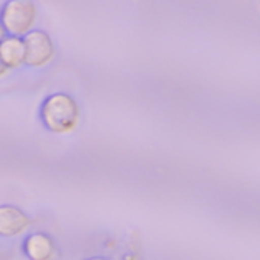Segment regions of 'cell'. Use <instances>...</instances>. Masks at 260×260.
Returning a JSON list of instances; mask_svg holds the SVG:
<instances>
[{
    "label": "cell",
    "mask_w": 260,
    "mask_h": 260,
    "mask_svg": "<svg viewBox=\"0 0 260 260\" xmlns=\"http://www.w3.org/2000/svg\"><path fill=\"white\" fill-rule=\"evenodd\" d=\"M40 113L44 126L53 134L72 133L81 119L78 102L66 93H53L47 96Z\"/></svg>",
    "instance_id": "cell-1"
},
{
    "label": "cell",
    "mask_w": 260,
    "mask_h": 260,
    "mask_svg": "<svg viewBox=\"0 0 260 260\" xmlns=\"http://www.w3.org/2000/svg\"><path fill=\"white\" fill-rule=\"evenodd\" d=\"M37 6L32 0H8L0 11V24L6 35L24 37L34 29Z\"/></svg>",
    "instance_id": "cell-2"
},
{
    "label": "cell",
    "mask_w": 260,
    "mask_h": 260,
    "mask_svg": "<svg viewBox=\"0 0 260 260\" xmlns=\"http://www.w3.org/2000/svg\"><path fill=\"white\" fill-rule=\"evenodd\" d=\"M24 64L29 67H44L55 56V44L50 35L41 29H32L23 37Z\"/></svg>",
    "instance_id": "cell-3"
},
{
    "label": "cell",
    "mask_w": 260,
    "mask_h": 260,
    "mask_svg": "<svg viewBox=\"0 0 260 260\" xmlns=\"http://www.w3.org/2000/svg\"><path fill=\"white\" fill-rule=\"evenodd\" d=\"M30 225L29 216L15 206H0V236L14 238Z\"/></svg>",
    "instance_id": "cell-4"
},
{
    "label": "cell",
    "mask_w": 260,
    "mask_h": 260,
    "mask_svg": "<svg viewBox=\"0 0 260 260\" xmlns=\"http://www.w3.org/2000/svg\"><path fill=\"white\" fill-rule=\"evenodd\" d=\"M0 61L8 69H18L24 66L23 37L5 35L0 40Z\"/></svg>",
    "instance_id": "cell-5"
},
{
    "label": "cell",
    "mask_w": 260,
    "mask_h": 260,
    "mask_svg": "<svg viewBox=\"0 0 260 260\" xmlns=\"http://www.w3.org/2000/svg\"><path fill=\"white\" fill-rule=\"evenodd\" d=\"M24 253L30 260H52L55 257V242L43 233L30 235L24 241Z\"/></svg>",
    "instance_id": "cell-6"
},
{
    "label": "cell",
    "mask_w": 260,
    "mask_h": 260,
    "mask_svg": "<svg viewBox=\"0 0 260 260\" xmlns=\"http://www.w3.org/2000/svg\"><path fill=\"white\" fill-rule=\"evenodd\" d=\"M8 70H9V69H8V67H6V66H5V64L0 61V78H3V76L8 73Z\"/></svg>",
    "instance_id": "cell-7"
},
{
    "label": "cell",
    "mask_w": 260,
    "mask_h": 260,
    "mask_svg": "<svg viewBox=\"0 0 260 260\" xmlns=\"http://www.w3.org/2000/svg\"><path fill=\"white\" fill-rule=\"evenodd\" d=\"M5 35H6V32H5V29H3V26L0 24V40H2V38H3Z\"/></svg>",
    "instance_id": "cell-8"
},
{
    "label": "cell",
    "mask_w": 260,
    "mask_h": 260,
    "mask_svg": "<svg viewBox=\"0 0 260 260\" xmlns=\"http://www.w3.org/2000/svg\"><path fill=\"white\" fill-rule=\"evenodd\" d=\"M88 260H108V259H104V257H93V259H88Z\"/></svg>",
    "instance_id": "cell-9"
}]
</instances>
